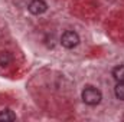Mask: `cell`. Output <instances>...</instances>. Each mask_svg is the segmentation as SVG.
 Here are the masks:
<instances>
[{"label": "cell", "mask_w": 124, "mask_h": 122, "mask_svg": "<svg viewBox=\"0 0 124 122\" xmlns=\"http://www.w3.org/2000/svg\"><path fill=\"white\" fill-rule=\"evenodd\" d=\"M101 99H102V93H101V91L98 88L91 86V85L84 88V91H82V101L87 105L95 106V105H98L101 102Z\"/></svg>", "instance_id": "6da1fadb"}, {"label": "cell", "mask_w": 124, "mask_h": 122, "mask_svg": "<svg viewBox=\"0 0 124 122\" xmlns=\"http://www.w3.org/2000/svg\"><path fill=\"white\" fill-rule=\"evenodd\" d=\"M61 43H62V46L66 47V49H74V47H77L78 43H79V36H78L77 32L66 30V32L62 33Z\"/></svg>", "instance_id": "7a4b0ae2"}, {"label": "cell", "mask_w": 124, "mask_h": 122, "mask_svg": "<svg viewBox=\"0 0 124 122\" xmlns=\"http://www.w3.org/2000/svg\"><path fill=\"white\" fill-rule=\"evenodd\" d=\"M28 10L31 12L32 14L39 16V14H43L48 10V4L43 0H32L29 3V6H28Z\"/></svg>", "instance_id": "3957f363"}, {"label": "cell", "mask_w": 124, "mask_h": 122, "mask_svg": "<svg viewBox=\"0 0 124 122\" xmlns=\"http://www.w3.org/2000/svg\"><path fill=\"white\" fill-rule=\"evenodd\" d=\"M13 56L9 52H0V66L1 68H7L9 65H12Z\"/></svg>", "instance_id": "277c9868"}, {"label": "cell", "mask_w": 124, "mask_h": 122, "mask_svg": "<svg viewBox=\"0 0 124 122\" xmlns=\"http://www.w3.org/2000/svg\"><path fill=\"white\" fill-rule=\"evenodd\" d=\"M113 78H114L117 82H124V65L116 66V68L113 69Z\"/></svg>", "instance_id": "5b68a950"}, {"label": "cell", "mask_w": 124, "mask_h": 122, "mask_svg": "<svg viewBox=\"0 0 124 122\" xmlns=\"http://www.w3.org/2000/svg\"><path fill=\"white\" fill-rule=\"evenodd\" d=\"M0 121H16V114H13V111H10V109H4L0 112Z\"/></svg>", "instance_id": "8992f818"}, {"label": "cell", "mask_w": 124, "mask_h": 122, "mask_svg": "<svg viewBox=\"0 0 124 122\" xmlns=\"http://www.w3.org/2000/svg\"><path fill=\"white\" fill-rule=\"evenodd\" d=\"M114 93L117 96V99L124 101V82H118L117 86L114 88Z\"/></svg>", "instance_id": "52a82bcc"}]
</instances>
